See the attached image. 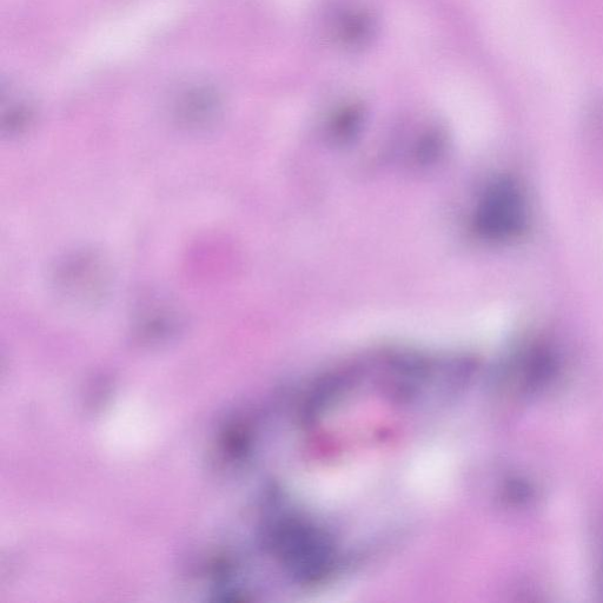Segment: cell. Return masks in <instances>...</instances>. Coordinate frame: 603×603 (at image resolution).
Segmentation results:
<instances>
[{"label": "cell", "mask_w": 603, "mask_h": 603, "mask_svg": "<svg viewBox=\"0 0 603 603\" xmlns=\"http://www.w3.org/2000/svg\"><path fill=\"white\" fill-rule=\"evenodd\" d=\"M526 224V200L520 185L509 177L490 184L477 209L479 233L488 240H512L525 230Z\"/></svg>", "instance_id": "cell-1"}, {"label": "cell", "mask_w": 603, "mask_h": 603, "mask_svg": "<svg viewBox=\"0 0 603 603\" xmlns=\"http://www.w3.org/2000/svg\"><path fill=\"white\" fill-rule=\"evenodd\" d=\"M218 101L215 95L210 94L209 91L198 90L190 92L188 96L183 98L178 108V116L181 121L188 125H200L207 124L217 114Z\"/></svg>", "instance_id": "cell-4"}, {"label": "cell", "mask_w": 603, "mask_h": 603, "mask_svg": "<svg viewBox=\"0 0 603 603\" xmlns=\"http://www.w3.org/2000/svg\"><path fill=\"white\" fill-rule=\"evenodd\" d=\"M362 110L359 106H348L336 115L333 130L339 137H349L360 129Z\"/></svg>", "instance_id": "cell-6"}, {"label": "cell", "mask_w": 603, "mask_h": 603, "mask_svg": "<svg viewBox=\"0 0 603 603\" xmlns=\"http://www.w3.org/2000/svg\"><path fill=\"white\" fill-rule=\"evenodd\" d=\"M374 22L366 12L347 13L337 26V37L348 48H361L373 37Z\"/></svg>", "instance_id": "cell-5"}, {"label": "cell", "mask_w": 603, "mask_h": 603, "mask_svg": "<svg viewBox=\"0 0 603 603\" xmlns=\"http://www.w3.org/2000/svg\"><path fill=\"white\" fill-rule=\"evenodd\" d=\"M452 473L448 456L439 452L429 453L415 462L412 472L414 487L426 494H439L446 489Z\"/></svg>", "instance_id": "cell-3"}, {"label": "cell", "mask_w": 603, "mask_h": 603, "mask_svg": "<svg viewBox=\"0 0 603 603\" xmlns=\"http://www.w3.org/2000/svg\"><path fill=\"white\" fill-rule=\"evenodd\" d=\"M58 286L66 295L96 301L108 287V273L101 258L89 253L68 258L58 269Z\"/></svg>", "instance_id": "cell-2"}]
</instances>
